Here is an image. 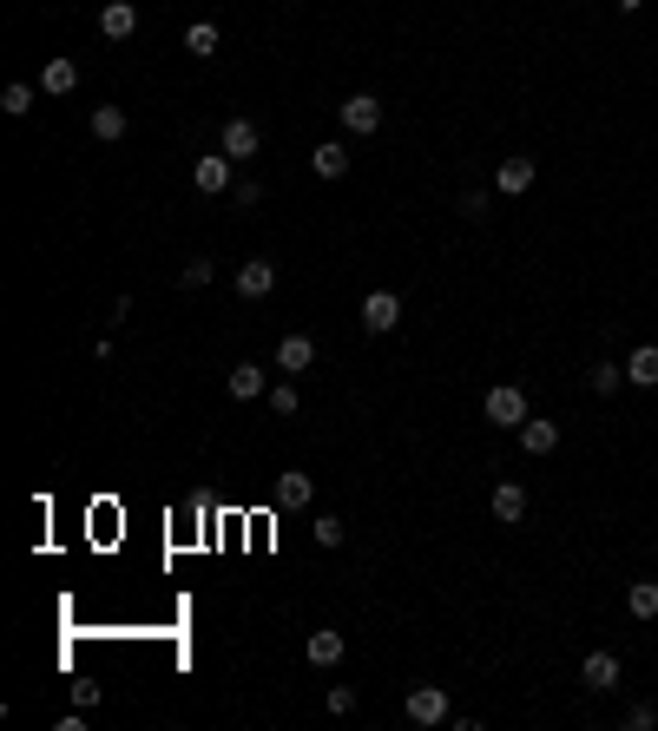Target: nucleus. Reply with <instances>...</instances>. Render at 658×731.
<instances>
[{
	"instance_id": "f257e3e1",
	"label": "nucleus",
	"mask_w": 658,
	"mask_h": 731,
	"mask_svg": "<svg viewBox=\"0 0 658 731\" xmlns=\"http://www.w3.org/2000/svg\"><path fill=\"white\" fill-rule=\"evenodd\" d=\"M481 415L494 422V429H520V422L533 415V409H527V389H520V382H501V389H487Z\"/></svg>"
},
{
	"instance_id": "f03ea898",
	"label": "nucleus",
	"mask_w": 658,
	"mask_h": 731,
	"mask_svg": "<svg viewBox=\"0 0 658 731\" xmlns=\"http://www.w3.org/2000/svg\"><path fill=\"white\" fill-rule=\"evenodd\" d=\"M336 119H343L349 139H369V132L382 126V99H376V93H349L343 106H336Z\"/></svg>"
},
{
	"instance_id": "7ed1b4c3",
	"label": "nucleus",
	"mask_w": 658,
	"mask_h": 731,
	"mask_svg": "<svg viewBox=\"0 0 658 731\" xmlns=\"http://www.w3.org/2000/svg\"><path fill=\"white\" fill-rule=\"evenodd\" d=\"M257 145H264V132H257L251 119H244V112H237V119H224V132H218V152H224L231 165L257 159Z\"/></svg>"
},
{
	"instance_id": "20e7f679",
	"label": "nucleus",
	"mask_w": 658,
	"mask_h": 731,
	"mask_svg": "<svg viewBox=\"0 0 658 731\" xmlns=\"http://www.w3.org/2000/svg\"><path fill=\"white\" fill-rule=\"evenodd\" d=\"M395 323H402V297H395V290H369V297H362V330L389 336Z\"/></svg>"
},
{
	"instance_id": "39448f33",
	"label": "nucleus",
	"mask_w": 658,
	"mask_h": 731,
	"mask_svg": "<svg viewBox=\"0 0 658 731\" xmlns=\"http://www.w3.org/2000/svg\"><path fill=\"white\" fill-rule=\"evenodd\" d=\"M231 284H237V297H244V303H264L270 290H277V264H270V257H251V264H237Z\"/></svg>"
},
{
	"instance_id": "423d86ee",
	"label": "nucleus",
	"mask_w": 658,
	"mask_h": 731,
	"mask_svg": "<svg viewBox=\"0 0 658 731\" xmlns=\"http://www.w3.org/2000/svg\"><path fill=\"white\" fill-rule=\"evenodd\" d=\"M448 718V692L441 685H415L408 692V725H441Z\"/></svg>"
},
{
	"instance_id": "0eeeda50",
	"label": "nucleus",
	"mask_w": 658,
	"mask_h": 731,
	"mask_svg": "<svg viewBox=\"0 0 658 731\" xmlns=\"http://www.w3.org/2000/svg\"><path fill=\"white\" fill-rule=\"evenodd\" d=\"M277 369H283V376H303V369H316V343H310L303 330H290V336L277 343Z\"/></svg>"
},
{
	"instance_id": "6e6552de",
	"label": "nucleus",
	"mask_w": 658,
	"mask_h": 731,
	"mask_svg": "<svg viewBox=\"0 0 658 731\" xmlns=\"http://www.w3.org/2000/svg\"><path fill=\"white\" fill-rule=\"evenodd\" d=\"M224 389H231V402H264L270 396V376L257 363H237L231 376H224Z\"/></svg>"
},
{
	"instance_id": "1a4fd4ad",
	"label": "nucleus",
	"mask_w": 658,
	"mask_h": 731,
	"mask_svg": "<svg viewBox=\"0 0 658 731\" xmlns=\"http://www.w3.org/2000/svg\"><path fill=\"white\" fill-rule=\"evenodd\" d=\"M580 679H586V692H619V652H586Z\"/></svg>"
},
{
	"instance_id": "9d476101",
	"label": "nucleus",
	"mask_w": 658,
	"mask_h": 731,
	"mask_svg": "<svg viewBox=\"0 0 658 731\" xmlns=\"http://www.w3.org/2000/svg\"><path fill=\"white\" fill-rule=\"evenodd\" d=\"M310 501H316V475L283 468V475H277V508H310Z\"/></svg>"
},
{
	"instance_id": "9b49d317",
	"label": "nucleus",
	"mask_w": 658,
	"mask_h": 731,
	"mask_svg": "<svg viewBox=\"0 0 658 731\" xmlns=\"http://www.w3.org/2000/svg\"><path fill=\"white\" fill-rule=\"evenodd\" d=\"M191 178H198L204 198H224V191H231V159H224V152H211V159L191 165Z\"/></svg>"
},
{
	"instance_id": "f8f14e48",
	"label": "nucleus",
	"mask_w": 658,
	"mask_h": 731,
	"mask_svg": "<svg viewBox=\"0 0 658 731\" xmlns=\"http://www.w3.org/2000/svg\"><path fill=\"white\" fill-rule=\"evenodd\" d=\"M514 435H520V448H527V455H553V448H560V422H540V415H527Z\"/></svg>"
},
{
	"instance_id": "ddd939ff",
	"label": "nucleus",
	"mask_w": 658,
	"mask_h": 731,
	"mask_svg": "<svg viewBox=\"0 0 658 731\" xmlns=\"http://www.w3.org/2000/svg\"><path fill=\"white\" fill-rule=\"evenodd\" d=\"M303 659H310L316 672H329V666H336V659H343V633H336V626H323V633H310V639H303Z\"/></svg>"
},
{
	"instance_id": "4468645a",
	"label": "nucleus",
	"mask_w": 658,
	"mask_h": 731,
	"mask_svg": "<svg viewBox=\"0 0 658 731\" xmlns=\"http://www.w3.org/2000/svg\"><path fill=\"white\" fill-rule=\"evenodd\" d=\"M533 178H540V165H533V159H501V172H494V191L520 198V191H533Z\"/></svg>"
},
{
	"instance_id": "2eb2a0df",
	"label": "nucleus",
	"mask_w": 658,
	"mask_h": 731,
	"mask_svg": "<svg viewBox=\"0 0 658 731\" xmlns=\"http://www.w3.org/2000/svg\"><path fill=\"white\" fill-rule=\"evenodd\" d=\"M494 521L501 527L527 521V488H520V481H501V488H494Z\"/></svg>"
},
{
	"instance_id": "dca6fc26",
	"label": "nucleus",
	"mask_w": 658,
	"mask_h": 731,
	"mask_svg": "<svg viewBox=\"0 0 658 731\" xmlns=\"http://www.w3.org/2000/svg\"><path fill=\"white\" fill-rule=\"evenodd\" d=\"M73 86H79V60H66V53H60V60H47V66H40V93L66 99Z\"/></svg>"
},
{
	"instance_id": "f3484780",
	"label": "nucleus",
	"mask_w": 658,
	"mask_h": 731,
	"mask_svg": "<svg viewBox=\"0 0 658 731\" xmlns=\"http://www.w3.org/2000/svg\"><path fill=\"white\" fill-rule=\"evenodd\" d=\"M99 33H106V40H132V33H139V7H132V0H112L106 14H99Z\"/></svg>"
},
{
	"instance_id": "a211bd4d",
	"label": "nucleus",
	"mask_w": 658,
	"mask_h": 731,
	"mask_svg": "<svg viewBox=\"0 0 658 731\" xmlns=\"http://www.w3.org/2000/svg\"><path fill=\"white\" fill-rule=\"evenodd\" d=\"M626 382L632 389H658V343H639V350L626 356Z\"/></svg>"
},
{
	"instance_id": "6ab92c4d",
	"label": "nucleus",
	"mask_w": 658,
	"mask_h": 731,
	"mask_svg": "<svg viewBox=\"0 0 658 731\" xmlns=\"http://www.w3.org/2000/svg\"><path fill=\"white\" fill-rule=\"evenodd\" d=\"M310 165H316V178H343V172H349V145H343V139H323V145L310 152Z\"/></svg>"
},
{
	"instance_id": "aec40b11",
	"label": "nucleus",
	"mask_w": 658,
	"mask_h": 731,
	"mask_svg": "<svg viewBox=\"0 0 658 731\" xmlns=\"http://www.w3.org/2000/svg\"><path fill=\"white\" fill-rule=\"evenodd\" d=\"M218 40H224L218 20H191V27H185V53H198V60H211V53H218Z\"/></svg>"
},
{
	"instance_id": "412c9836",
	"label": "nucleus",
	"mask_w": 658,
	"mask_h": 731,
	"mask_svg": "<svg viewBox=\"0 0 658 731\" xmlns=\"http://www.w3.org/2000/svg\"><path fill=\"white\" fill-rule=\"evenodd\" d=\"M93 139L99 145H119V139H126V112H119V106H93Z\"/></svg>"
},
{
	"instance_id": "4be33fe9",
	"label": "nucleus",
	"mask_w": 658,
	"mask_h": 731,
	"mask_svg": "<svg viewBox=\"0 0 658 731\" xmlns=\"http://www.w3.org/2000/svg\"><path fill=\"white\" fill-rule=\"evenodd\" d=\"M626 606H632V620H658V580H632Z\"/></svg>"
},
{
	"instance_id": "5701e85b",
	"label": "nucleus",
	"mask_w": 658,
	"mask_h": 731,
	"mask_svg": "<svg viewBox=\"0 0 658 731\" xmlns=\"http://www.w3.org/2000/svg\"><path fill=\"white\" fill-rule=\"evenodd\" d=\"M0 112H7V119H27V112H33V86L14 80L7 93H0Z\"/></svg>"
},
{
	"instance_id": "b1692460",
	"label": "nucleus",
	"mask_w": 658,
	"mask_h": 731,
	"mask_svg": "<svg viewBox=\"0 0 658 731\" xmlns=\"http://www.w3.org/2000/svg\"><path fill=\"white\" fill-rule=\"evenodd\" d=\"M586 382H593V396H619L626 369H619V363H593V376H586Z\"/></svg>"
},
{
	"instance_id": "393cba45",
	"label": "nucleus",
	"mask_w": 658,
	"mask_h": 731,
	"mask_svg": "<svg viewBox=\"0 0 658 731\" xmlns=\"http://www.w3.org/2000/svg\"><path fill=\"white\" fill-rule=\"evenodd\" d=\"M211 277H218V264H211V257H191L185 271H178V284H185V290H204Z\"/></svg>"
},
{
	"instance_id": "a878e982",
	"label": "nucleus",
	"mask_w": 658,
	"mask_h": 731,
	"mask_svg": "<svg viewBox=\"0 0 658 731\" xmlns=\"http://www.w3.org/2000/svg\"><path fill=\"white\" fill-rule=\"evenodd\" d=\"M270 415H297V376H290V382H277V389H270Z\"/></svg>"
},
{
	"instance_id": "bb28decb",
	"label": "nucleus",
	"mask_w": 658,
	"mask_h": 731,
	"mask_svg": "<svg viewBox=\"0 0 658 731\" xmlns=\"http://www.w3.org/2000/svg\"><path fill=\"white\" fill-rule=\"evenodd\" d=\"M316 541H323V547H343V541H349V527L336 521V514H316Z\"/></svg>"
},
{
	"instance_id": "cd10ccee",
	"label": "nucleus",
	"mask_w": 658,
	"mask_h": 731,
	"mask_svg": "<svg viewBox=\"0 0 658 731\" xmlns=\"http://www.w3.org/2000/svg\"><path fill=\"white\" fill-rule=\"evenodd\" d=\"M329 712H336V718L356 712V685H329Z\"/></svg>"
},
{
	"instance_id": "c85d7f7f",
	"label": "nucleus",
	"mask_w": 658,
	"mask_h": 731,
	"mask_svg": "<svg viewBox=\"0 0 658 731\" xmlns=\"http://www.w3.org/2000/svg\"><path fill=\"white\" fill-rule=\"evenodd\" d=\"M487 211H494V198H487V191H468V198H461V218H474V224H481Z\"/></svg>"
},
{
	"instance_id": "c756f323",
	"label": "nucleus",
	"mask_w": 658,
	"mask_h": 731,
	"mask_svg": "<svg viewBox=\"0 0 658 731\" xmlns=\"http://www.w3.org/2000/svg\"><path fill=\"white\" fill-rule=\"evenodd\" d=\"M658 725V705H632L626 712V731H652Z\"/></svg>"
},
{
	"instance_id": "7c9ffc66",
	"label": "nucleus",
	"mask_w": 658,
	"mask_h": 731,
	"mask_svg": "<svg viewBox=\"0 0 658 731\" xmlns=\"http://www.w3.org/2000/svg\"><path fill=\"white\" fill-rule=\"evenodd\" d=\"M639 7H645V0H619V14H639Z\"/></svg>"
}]
</instances>
